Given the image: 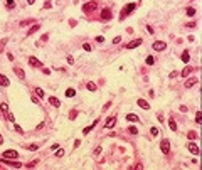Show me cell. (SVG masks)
<instances>
[{
    "mask_svg": "<svg viewBox=\"0 0 202 170\" xmlns=\"http://www.w3.org/2000/svg\"><path fill=\"white\" fill-rule=\"evenodd\" d=\"M135 9H136V5H135V3H128V5H125V7H123V10H121V15H120V20H123L126 15H128V14H132Z\"/></svg>",
    "mask_w": 202,
    "mask_h": 170,
    "instance_id": "1",
    "label": "cell"
},
{
    "mask_svg": "<svg viewBox=\"0 0 202 170\" xmlns=\"http://www.w3.org/2000/svg\"><path fill=\"white\" fill-rule=\"evenodd\" d=\"M96 9H98V2H94V0L83 5V12H84V14H91V12H94Z\"/></svg>",
    "mask_w": 202,
    "mask_h": 170,
    "instance_id": "2",
    "label": "cell"
},
{
    "mask_svg": "<svg viewBox=\"0 0 202 170\" xmlns=\"http://www.w3.org/2000/svg\"><path fill=\"white\" fill-rule=\"evenodd\" d=\"M160 150H162V153H164V155H168V152H170V141H168V138H164V140L160 141Z\"/></svg>",
    "mask_w": 202,
    "mask_h": 170,
    "instance_id": "3",
    "label": "cell"
},
{
    "mask_svg": "<svg viewBox=\"0 0 202 170\" xmlns=\"http://www.w3.org/2000/svg\"><path fill=\"white\" fill-rule=\"evenodd\" d=\"M152 49H153V51H165V49H167V42H164V41H155L153 44H152Z\"/></svg>",
    "mask_w": 202,
    "mask_h": 170,
    "instance_id": "4",
    "label": "cell"
},
{
    "mask_svg": "<svg viewBox=\"0 0 202 170\" xmlns=\"http://www.w3.org/2000/svg\"><path fill=\"white\" fill-rule=\"evenodd\" d=\"M197 83H199V77L192 76V77H189V79L185 81V84H184V86H185V88H192V86H196Z\"/></svg>",
    "mask_w": 202,
    "mask_h": 170,
    "instance_id": "5",
    "label": "cell"
},
{
    "mask_svg": "<svg viewBox=\"0 0 202 170\" xmlns=\"http://www.w3.org/2000/svg\"><path fill=\"white\" fill-rule=\"evenodd\" d=\"M17 157H19L17 150H5L3 152V158H17Z\"/></svg>",
    "mask_w": 202,
    "mask_h": 170,
    "instance_id": "6",
    "label": "cell"
},
{
    "mask_svg": "<svg viewBox=\"0 0 202 170\" xmlns=\"http://www.w3.org/2000/svg\"><path fill=\"white\" fill-rule=\"evenodd\" d=\"M187 148H189V152H190V153H194V155L199 153V147H197V143H194V141L187 143Z\"/></svg>",
    "mask_w": 202,
    "mask_h": 170,
    "instance_id": "7",
    "label": "cell"
},
{
    "mask_svg": "<svg viewBox=\"0 0 202 170\" xmlns=\"http://www.w3.org/2000/svg\"><path fill=\"white\" fill-rule=\"evenodd\" d=\"M111 17H113L111 10H109V9H103V12H101V20H109Z\"/></svg>",
    "mask_w": 202,
    "mask_h": 170,
    "instance_id": "8",
    "label": "cell"
},
{
    "mask_svg": "<svg viewBox=\"0 0 202 170\" xmlns=\"http://www.w3.org/2000/svg\"><path fill=\"white\" fill-rule=\"evenodd\" d=\"M141 42H143L141 39H135V41L126 44V49H135V47H138V45H141Z\"/></svg>",
    "mask_w": 202,
    "mask_h": 170,
    "instance_id": "9",
    "label": "cell"
},
{
    "mask_svg": "<svg viewBox=\"0 0 202 170\" xmlns=\"http://www.w3.org/2000/svg\"><path fill=\"white\" fill-rule=\"evenodd\" d=\"M115 123H116V116H109L108 120H106V123H105V128H113L115 126Z\"/></svg>",
    "mask_w": 202,
    "mask_h": 170,
    "instance_id": "10",
    "label": "cell"
},
{
    "mask_svg": "<svg viewBox=\"0 0 202 170\" xmlns=\"http://www.w3.org/2000/svg\"><path fill=\"white\" fill-rule=\"evenodd\" d=\"M29 64L30 66H35V68H42V62L39 61L37 57H34V56H30V57H29Z\"/></svg>",
    "mask_w": 202,
    "mask_h": 170,
    "instance_id": "11",
    "label": "cell"
},
{
    "mask_svg": "<svg viewBox=\"0 0 202 170\" xmlns=\"http://www.w3.org/2000/svg\"><path fill=\"white\" fill-rule=\"evenodd\" d=\"M10 84V81H9V77L5 76V74H0V86L2 88H7Z\"/></svg>",
    "mask_w": 202,
    "mask_h": 170,
    "instance_id": "12",
    "label": "cell"
},
{
    "mask_svg": "<svg viewBox=\"0 0 202 170\" xmlns=\"http://www.w3.org/2000/svg\"><path fill=\"white\" fill-rule=\"evenodd\" d=\"M136 104H138V106H140V108H143V109H150V104H148V101H145V100H141V98H140V100H138V101H136Z\"/></svg>",
    "mask_w": 202,
    "mask_h": 170,
    "instance_id": "13",
    "label": "cell"
},
{
    "mask_svg": "<svg viewBox=\"0 0 202 170\" xmlns=\"http://www.w3.org/2000/svg\"><path fill=\"white\" fill-rule=\"evenodd\" d=\"M126 121H132V123H136L140 121V118H138L135 113H130V115H126Z\"/></svg>",
    "mask_w": 202,
    "mask_h": 170,
    "instance_id": "14",
    "label": "cell"
},
{
    "mask_svg": "<svg viewBox=\"0 0 202 170\" xmlns=\"http://www.w3.org/2000/svg\"><path fill=\"white\" fill-rule=\"evenodd\" d=\"M98 121H100V120H96V121H93V123H91V125H89V126H86V128H84V130H83V133H84V135H88V133H89V132H91V130H93V128H94V126H96V125H98Z\"/></svg>",
    "mask_w": 202,
    "mask_h": 170,
    "instance_id": "15",
    "label": "cell"
},
{
    "mask_svg": "<svg viewBox=\"0 0 202 170\" xmlns=\"http://www.w3.org/2000/svg\"><path fill=\"white\" fill-rule=\"evenodd\" d=\"M49 103H51L52 106H56V108H61V101H59L57 98H54V96H51V98H49Z\"/></svg>",
    "mask_w": 202,
    "mask_h": 170,
    "instance_id": "16",
    "label": "cell"
},
{
    "mask_svg": "<svg viewBox=\"0 0 202 170\" xmlns=\"http://www.w3.org/2000/svg\"><path fill=\"white\" fill-rule=\"evenodd\" d=\"M168 126L172 132H177V125H175V120L173 118H168Z\"/></svg>",
    "mask_w": 202,
    "mask_h": 170,
    "instance_id": "17",
    "label": "cell"
},
{
    "mask_svg": "<svg viewBox=\"0 0 202 170\" xmlns=\"http://www.w3.org/2000/svg\"><path fill=\"white\" fill-rule=\"evenodd\" d=\"M14 71H15V74L20 77V79H24V77H25V73H24V71L20 69V68H14Z\"/></svg>",
    "mask_w": 202,
    "mask_h": 170,
    "instance_id": "18",
    "label": "cell"
},
{
    "mask_svg": "<svg viewBox=\"0 0 202 170\" xmlns=\"http://www.w3.org/2000/svg\"><path fill=\"white\" fill-rule=\"evenodd\" d=\"M185 12H187V15H189V17H196V9H194V7H187V10H185Z\"/></svg>",
    "mask_w": 202,
    "mask_h": 170,
    "instance_id": "19",
    "label": "cell"
},
{
    "mask_svg": "<svg viewBox=\"0 0 202 170\" xmlns=\"http://www.w3.org/2000/svg\"><path fill=\"white\" fill-rule=\"evenodd\" d=\"M41 29V25H39V24H34L32 27H30V30L29 32H27V35H30V34H34V32H37V30Z\"/></svg>",
    "mask_w": 202,
    "mask_h": 170,
    "instance_id": "20",
    "label": "cell"
},
{
    "mask_svg": "<svg viewBox=\"0 0 202 170\" xmlns=\"http://www.w3.org/2000/svg\"><path fill=\"white\" fill-rule=\"evenodd\" d=\"M74 94H76V89H73V88H67L66 89V96L67 98H73Z\"/></svg>",
    "mask_w": 202,
    "mask_h": 170,
    "instance_id": "21",
    "label": "cell"
},
{
    "mask_svg": "<svg viewBox=\"0 0 202 170\" xmlns=\"http://www.w3.org/2000/svg\"><path fill=\"white\" fill-rule=\"evenodd\" d=\"M35 94H37L39 98H44L45 94H44V89H42V88H35Z\"/></svg>",
    "mask_w": 202,
    "mask_h": 170,
    "instance_id": "22",
    "label": "cell"
},
{
    "mask_svg": "<svg viewBox=\"0 0 202 170\" xmlns=\"http://www.w3.org/2000/svg\"><path fill=\"white\" fill-rule=\"evenodd\" d=\"M86 88H88V89H89V91H96V84H94V83H91V81H88Z\"/></svg>",
    "mask_w": 202,
    "mask_h": 170,
    "instance_id": "23",
    "label": "cell"
},
{
    "mask_svg": "<svg viewBox=\"0 0 202 170\" xmlns=\"http://www.w3.org/2000/svg\"><path fill=\"white\" fill-rule=\"evenodd\" d=\"M189 59H190L189 52H187V51H184V54H182V61H184V62H189Z\"/></svg>",
    "mask_w": 202,
    "mask_h": 170,
    "instance_id": "24",
    "label": "cell"
},
{
    "mask_svg": "<svg viewBox=\"0 0 202 170\" xmlns=\"http://www.w3.org/2000/svg\"><path fill=\"white\" fill-rule=\"evenodd\" d=\"M145 62H147V64H148V66H152V64H153V62H155V59H153V56H148V57H147V59H145Z\"/></svg>",
    "mask_w": 202,
    "mask_h": 170,
    "instance_id": "25",
    "label": "cell"
},
{
    "mask_svg": "<svg viewBox=\"0 0 202 170\" xmlns=\"http://www.w3.org/2000/svg\"><path fill=\"white\" fill-rule=\"evenodd\" d=\"M200 120H202V113L197 111V113H196V123H199V125H200V123H202Z\"/></svg>",
    "mask_w": 202,
    "mask_h": 170,
    "instance_id": "26",
    "label": "cell"
},
{
    "mask_svg": "<svg viewBox=\"0 0 202 170\" xmlns=\"http://www.w3.org/2000/svg\"><path fill=\"white\" fill-rule=\"evenodd\" d=\"M150 133H152V135H153V136H158V133H160V132H158V128H155V126H152V128H150Z\"/></svg>",
    "mask_w": 202,
    "mask_h": 170,
    "instance_id": "27",
    "label": "cell"
},
{
    "mask_svg": "<svg viewBox=\"0 0 202 170\" xmlns=\"http://www.w3.org/2000/svg\"><path fill=\"white\" fill-rule=\"evenodd\" d=\"M187 136H189V138H190V140H196V138H197V136H199V135H197V133H196V132H189V133H187Z\"/></svg>",
    "mask_w": 202,
    "mask_h": 170,
    "instance_id": "28",
    "label": "cell"
},
{
    "mask_svg": "<svg viewBox=\"0 0 202 170\" xmlns=\"http://www.w3.org/2000/svg\"><path fill=\"white\" fill-rule=\"evenodd\" d=\"M0 109H2L3 113H9V106H7V103H2V104H0Z\"/></svg>",
    "mask_w": 202,
    "mask_h": 170,
    "instance_id": "29",
    "label": "cell"
},
{
    "mask_svg": "<svg viewBox=\"0 0 202 170\" xmlns=\"http://www.w3.org/2000/svg\"><path fill=\"white\" fill-rule=\"evenodd\" d=\"M5 42H7V39H2V41H0V52H3V47H5Z\"/></svg>",
    "mask_w": 202,
    "mask_h": 170,
    "instance_id": "30",
    "label": "cell"
},
{
    "mask_svg": "<svg viewBox=\"0 0 202 170\" xmlns=\"http://www.w3.org/2000/svg\"><path fill=\"white\" fill-rule=\"evenodd\" d=\"M189 73H190V68H185L182 71V77H185V76H189Z\"/></svg>",
    "mask_w": 202,
    "mask_h": 170,
    "instance_id": "31",
    "label": "cell"
},
{
    "mask_svg": "<svg viewBox=\"0 0 202 170\" xmlns=\"http://www.w3.org/2000/svg\"><path fill=\"white\" fill-rule=\"evenodd\" d=\"M29 150H30V152H35V150H39V145H35V143H34V145H29Z\"/></svg>",
    "mask_w": 202,
    "mask_h": 170,
    "instance_id": "32",
    "label": "cell"
},
{
    "mask_svg": "<svg viewBox=\"0 0 202 170\" xmlns=\"http://www.w3.org/2000/svg\"><path fill=\"white\" fill-rule=\"evenodd\" d=\"M130 133H132V135H136V133H138L136 126H130Z\"/></svg>",
    "mask_w": 202,
    "mask_h": 170,
    "instance_id": "33",
    "label": "cell"
},
{
    "mask_svg": "<svg viewBox=\"0 0 202 170\" xmlns=\"http://www.w3.org/2000/svg\"><path fill=\"white\" fill-rule=\"evenodd\" d=\"M96 42H98V44H103V42H105V37H103V35H98V37H96Z\"/></svg>",
    "mask_w": 202,
    "mask_h": 170,
    "instance_id": "34",
    "label": "cell"
},
{
    "mask_svg": "<svg viewBox=\"0 0 202 170\" xmlns=\"http://www.w3.org/2000/svg\"><path fill=\"white\" fill-rule=\"evenodd\" d=\"M83 49H84V51H86V52H89V51H91V45H89V44H88V42H86V44H83Z\"/></svg>",
    "mask_w": 202,
    "mask_h": 170,
    "instance_id": "35",
    "label": "cell"
},
{
    "mask_svg": "<svg viewBox=\"0 0 202 170\" xmlns=\"http://www.w3.org/2000/svg\"><path fill=\"white\" fill-rule=\"evenodd\" d=\"M120 42H121V37H120V35H116V37L113 39V44H120Z\"/></svg>",
    "mask_w": 202,
    "mask_h": 170,
    "instance_id": "36",
    "label": "cell"
},
{
    "mask_svg": "<svg viewBox=\"0 0 202 170\" xmlns=\"http://www.w3.org/2000/svg\"><path fill=\"white\" fill-rule=\"evenodd\" d=\"M27 24H32V20H22V22H20V27L27 25Z\"/></svg>",
    "mask_w": 202,
    "mask_h": 170,
    "instance_id": "37",
    "label": "cell"
},
{
    "mask_svg": "<svg viewBox=\"0 0 202 170\" xmlns=\"http://www.w3.org/2000/svg\"><path fill=\"white\" fill-rule=\"evenodd\" d=\"M7 5H9V9H14V7H15L14 5V0H7Z\"/></svg>",
    "mask_w": 202,
    "mask_h": 170,
    "instance_id": "38",
    "label": "cell"
},
{
    "mask_svg": "<svg viewBox=\"0 0 202 170\" xmlns=\"http://www.w3.org/2000/svg\"><path fill=\"white\" fill-rule=\"evenodd\" d=\"M56 155H57V157H62V155H64V150H59L57 148V150H56Z\"/></svg>",
    "mask_w": 202,
    "mask_h": 170,
    "instance_id": "39",
    "label": "cell"
},
{
    "mask_svg": "<svg viewBox=\"0 0 202 170\" xmlns=\"http://www.w3.org/2000/svg\"><path fill=\"white\" fill-rule=\"evenodd\" d=\"M76 116H77V111H71V113H69V118H71V120L76 118Z\"/></svg>",
    "mask_w": 202,
    "mask_h": 170,
    "instance_id": "40",
    "label": "cell"
},
{
    "mask_svg": "<svg viewBox=\"0 0 202 170\" xmlns=\"http://www.w3.org/2000/svg\"><path fill=\"white\" fill-rule=\"evenodd\" d=\"M67 62H69V64H73V62H74V57H73V56H67Z\"/></svg>",
    "mask_w": 202,
    "mask_h": 170,
    "instance_id": "41",
    "label": "cell"
},
{
    "mask_svg": "<svg viewBox=\"0 0 202 170\" xmlns=\"http://www.w3.org/2000/svg\"><path fill=\"white\" fill-rule=\"evenodd\" d=\"M76 24H77V20H74V19H71V20H69V25H73V27H74Z\"/></svg>",
    "mask_w": 202,
    "mask_h": 170,
    "instance_id": "42",
    "label": "cell"
},
{
    "mask_svg": "<svg viewBox=\"0 0 202 170\" xmlns=\"http://www.w3.org/2000/svg\"><path fill=\"white\" fill-rule=\"evenodd\" d=\"M147 30H148V34H153V27L152 25H147Z\"/></svg>",
    "mask_w": 202,
    "mask_h": 170,
    "instance_id": "43",
    "label": "cell"
},
{
    "mask_svg": "<svg viewBox=\"0 0 202 170\" xmlns=\"http://www.w3.org/2000/svg\"><path fill=\"white\" fill-rule=\"evenodd\" d=\"M179 109H180V113H185V111H187V106H184V104H182Z\"/></svg>",
    "mask_w": 202,
    "mask_h": 170,
    "instance_id": "44",
    "label": "cell"
},
{
    "mask_svg": "<svg viewBox=\"0 0 202 170\" xmlns=\"http://www.w3.org/2000/svg\"><path fill=\"white\" fill-rule=\"evenodd\" d=\"M15 130H17V132H19V133H20V135H22V133H24V130H22V128H20V126H19V125H15Z\"/></svg>",
    "mask_w": 202,
    "mask_h": 170,
    "instance_id": "45",
    "label": "cell"
},
{
    "mask_svg": "<svg viewBox=\"0 0 202 170\" xmlns=\"http://www.w3.org/2000/svg\"><path fill=\"white\" fill-rule=\"evenodd\" d=\"M57 148H59V145H57V143H54V145H52V147H51V150H52V152H56V150H57Z\"/></svg>",
    "mask_w": 202,
    "mask_h": 170,
    "instance_id": "46",
    "label": "cell"
},
{
    "mask_svg": "<svg viewBox=\"0 0 202 170\" xmlns=\"http://www.w3.org/2000/svg\"><path fill=\"white\" fill-rule=\"evenodd\" d=\"M187 27H189V29H192V27H196V22H189V24H187Z\"/></svg>",
    "mask_w": 202,
    "mask_h": 170,
    "instance_id": "47",
    "label": "cell"
},
{
    "mask_svg": "<svg viewBox=\"0 0 202 170\" xmlns=\"http://www.w3.org/2000/svg\"><path fill=\"white\" fill-rule=\"evenodd\" d=\"M79 145H81V140H76V141H74V148H77Z\"/></svg>",
    "mask_w": 202,
    "mask_h": 170,
    "instance_id": "48",
    "label": "cell"
},
{
    "mask_svg": "<svg viewBox=\"0 0 202 170\" xmlns=\"http://www.w3.org/2000/svg\"><path fill=\"white\" fill-rule=\"evenodd\" d=\"M34 2H35V0H27V3H29V5H32Z\"/></svg>",
    "mask_w": 202,
    "mask_h": 170,
    "instance_id": "49",
    "label": "cell"
},
{
    "mask_svg": "<svg viewBox=\"0 0 202 170\" xmlns=\"http://www.w3.org/2000/svg\"><path fill=\"white\" fill-rule=\"evenodd\" d=\"M3 143V138H2V135H0V145H2Z\"/></svg>",
    "mask_w": 202,
    "mask_h": 170,
    "instance_id": "50",
    "label": "cell"
}]
</instances>
